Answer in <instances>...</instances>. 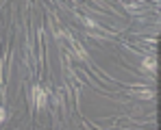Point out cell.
Wrapping results in <instances>:
<instances>
[{
	"mask_svg": "<svg viewBox=\"0 0 161 130\" xmlns=\"http://www.w3.org/2000/svg\"><path fill=\"white\" fill-rule=\"evenodd\" d=\"M46 98H48L46 89H42L39 85H35V87H33V102H35V106H37V108H44V106L48 104Z\"/></svg>",
	"mask_w": 161,
	"mask_h": 130,
	"instance_id": "1",
	"label": "cell"
},
{
	"mask_svg": "<svg viewBox=\"0 0 161 130\" xmlns=\"http://www.w3.org/2000/svg\"><path fill=\"white\" fill-rule=\"evenodd\" d=\"M124 7L129 11H142L146 4H144V0H124Z\"/></svg>",
	"mask_w": 161,
	"mask_h": 130,
	"instance_id": "2",
	"label": "cell"
},
{
	"mask_svg": "<svg viewBox=\"0 0 161 130\" xmlns=\"http://www.w3.org/2000/svg\"><path fill=\"white\" fill-rule=\"evenodd\" d=\"M131 93L133 96H137V98H153V91H148V89H131Z\"/></svg>",
	"mask_w": 161,
	"mask_h": 130,
	"instance_id": "3",
	"label": "cell"
},
{
	"mask_svg": "<svg viewBox=\"0 0 161 130\" xmlns=\"http://www.w3.org/2000/svg\"><path fill=\"white\" fill-rule=\"evenodd\" d=\"M83 22H85V26H89V28H94V30H98V33H100V30H105L103 26L98 24V22H94L92 18H83Z\"/></svg>",
	"mask_w": 161,
	"mask_h": 130,
	"instance_id": "4",
	"label": "cell"
},
{
	"mask_svg": "<svg viewBox=\"0 0 161 130\" xmlns=\"http://www.w3.org/2000/svg\"><path fill=\"white\" fill-rule=\"evenodd\" d=\"M142 70H150V72H155V59H144V63H142Z\"/></svg>",
	"mask_w": 161,
	"mask_h": 130,
	"instance_id": "5",
	"label": "cell"
},
{
	"mask_svg": "<svg viewBox=\"0 0 161 130\" xmlns=\"http://www.w3.org/2000/svg\"><path fill=\"white\" fill-rule=\"evenodd\" d=\"M4 117H7V111L0 106V122H4Z\"/></svg>",
	"mask_w": 161,
	"mask_h": 130,
	"instance_id": "6",
	"label": "cell"
}]
</instances>
